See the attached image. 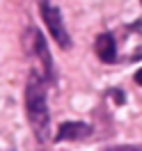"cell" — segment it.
Segmentation results:
<instances>
[{
    "mask_svg": "<svg viewBox=\"0 0 142 151\" xmlns=\"http://www.w3.org/2000/svg\"><path fill=\"white\" fill-rule=\"evenodd\" d=\"M46 78L32 69L25 85V114H28L30 128L39 142L50 137V110H48V94H46Z\"/></svg>",
    "mask_w": 142,
    "mask_h": 151,
    "instance_id": "cell-1",
    "label": "cell"
},
{
    "mask_svg": "<svg viewBox=\"0 0 142 151\" xmlns=\"http://www.w3.org/2000/svg\"><path fill=\"white\" fill-rule=\"evenodd\" d=\"M39 12H41V19H44V23H46L50 37L57 41V46H60V48H64V50H66V48L71 46V37H69V32H66V28H64L62 12L57 9L50 0H39Z\"/></svg>",
    "mask_w": 142,
    "mask_h": 151,
    "instance_id": "cell-2",
    "label": "cell"
},
{
    "mask_svg": "<svg viewBox=\"0 0 142 151\" xmlns=\"http://www.w3.org/2000/svg\"><path fill=\"white\" fill-rule=\"evenodd\" d=\"M30 32H32V48H35V55H37L41 69H44V78L48 80V85H55V66H53V57H50L46 39H44V35H41L39 30H30Z\"/></svg>",
    "mask_w": 142,
    "mask_h": 151,
    "instance_id": "cell-3",
    "label": "cell"
},
{
    "mask_svg": "<svg viewBox=\"0 0 142 151\" xmlns=\"http://www.w3.org/2000/svg\"><path fill=\"white\" fill-rule=\"evenodd\" d=\"M92 135V126L83 122H64L60 126V131L55 135V142H66V140H83Z\"/></svg>",
    "mask_w": 142,
    "mask_h": 151,
    "instance_id": "cell-4",
    "label": "cell"
},
{
    "mask_svg": "<svg viewBox=\"0 0 142 151\" xmlns=\"http://www.w3.org/2000/svg\"><path fill=\"white\" fill-rule=\"evenodd\" d=\"M94 50H96V57L103 62V64H112L117 60V44H115V37L112 35H99L94 41Z\"/></svg>",
    "mask_w": 142,
    "mask_h": 151,
    "instance_id": "cell-5",
    "label": "cell"
},
{
    "mask_svg": "<svg viewBox=\"0 0 142 151\" xmlns=\"http://www.w3.org/2000/svg\"><path fill=\"white\" fill-rule=\"evenodd\" d=\"M135 83H138V85H142V69L135 73Z\"/></svg>",
    "mask_w": 142,
    "mask_h": 151,
    "instance_id": "cell-6",
    "label": "cell"
},
{
    "mask_svg": "<svg viewBox=\"0 0 142 151\" xmlns=\"http://www.w3.org/2000/svg\"><path fill=\"white\" fill-rule=\"evenodd\" d=\"M140 2H142V0H140Z\"/></svg>",
    "mask_w": 142,
    "mask_h": 151,
    "instance_id": "cell-7",
    "label": "cell"
}]
</instances>
